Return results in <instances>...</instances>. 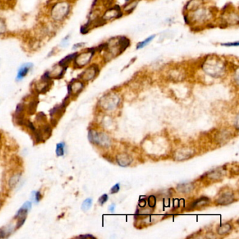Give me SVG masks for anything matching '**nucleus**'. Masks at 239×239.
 <instances>
[{"label":"nucleus","mask_w":239,"mask_h":239,"mask_svg":"<svg viewBox=\"0 0 239 239\" xmlns=\"http://www.w3.org/2000/svg\"><path fill=\"white\" fill-rule=\"evenodd\" d=\"M203 69L207 75L213 77H219L224 72L225 67L222 61L217 58H209L204 62Z\"/></svg>","instance_id":"f257e3e1"},{"label":"nucleus","mask_w":239,"mask_h":239,"mask_svg":"<svg viewBox=\"0 0 239 239\" xmlns=\"http://www.w3.org/2000/svg\"><path fill=\"white\" fill-rule=\"evenodd\" d=\"M70 4L67 1H59L53 4L51 8V16L53 21H62L68 17L70 12Z\"/></svg>","instance_id":"f03ea898"},{"label":"nucleus","mask_w":239,"mask_h":239,"mask_svg":"<svg viewBox=\"0 0 239 239\" xmlns=\"http://www.w3.org/2000/svg\"><path fill=\"white\" fill-rule=\"evenodd\" d=\"M88 137L91 142L100 146L107 147L111 144L110 138L105 133H98L93 130H91L88 132Z\"/></svg>","instance_id":"7ed1b4c3"},{"label":"nucleus","mask_w":239,"mask_h":239,"mask_svg":"<svg viewBox=\"0 0 239 239\" xmlns=\"http://www.w3.org/2000/svg\"><path fill=\"white\" fill-rule=\"evenodd\" d=\"M93 54H94V51H91V49L86 51H83L79 54L77 53L73 60L75 68L80 69L87 65L92 59Z\"/></svg>","instance_id":"20e7f679"},{"label":"nucleus","mask_w":239,"mask_h":239,"mask_svg":"<svg viewBox=\"0 0 239 239\" xmlns=\"http://www.w3.org/2000/svg\"><path fill=\"white\" fill-rule=\"evenodd\" d=\"M119 99L117 97V95L115 94H108L101 98L100 105L104 109L109 110V109L115 108L119 103Z\"/></svg>","instance_id":"39448f33"},{"label":"nucleus","mask_w":239,"mask_h":239,"mask_svg":"<svg viewBox=\"0 0 239 239\" xmlns=\"http://www.w3.org/2000/svg\"><path fill=\"white\" fill-rule=\"evenodd\" d=\"M84 87V84L81 81L77 79H73L68 86V95L70 97L71 95H78L83 90Z\"/></svg>","instance_id":"423d86ee"},{"label":"nucleus","mask_w":239,"mask_h":239,"mask_svg":"<svg viewBox=\"0 0 239 239\" xmlns=\"http://www.w3.org/2000/svg\"><path fill=\"white\" fill-rule=\"evenodd\" d=\"M98 72V68L95 65H93L86 68V70L80 75L79 77L80 79L84 81H88L92 80L93 79H94L96 77V75H97Z\"/></svg>","instance_id":"0eeeda50"},{"label":"nucleus","mask_w":239,"mask_h":239,"mask_svg":"<svg viewBox=\"0 0 239 239\" xmlns=\"http://www.w3.org/2000/svg\"><path fill=\"white\" fill-rule=\"evenodd\" d=\"M32 207V203L30 201H27L24 203L21 208L17 211L16 214L14 217L15 220L17 221H22V222H25L27 215H28V212L30 211Z\"/></svg>","instance_id":"6e6552de"},{"label":"nucleus","mask_w":239,"mask_h":239,"mask_svg":"<svg viewBox=\"0 0 239 239\" xmlns=\"http://www.w3.org/2000/svg\"><path fill=\"white\" fill-rule=\"evenodd\" d=\"M234 196L231 191H226L222 193L217 199V203L219 205H228L234 201Z\"/></svg>","instance_id":"1a4fd4ad"},{"label":"nucleus","mask_w":239,"mask_h":239,"mask_svg":"<svg viewBox=\"0 0 239 239\" xmlns=\"http://www.w3.org/2000/svg\"><path fill=\"white\" fill-rule=\"evenodd\" d=\"M122 15L121 12L120 8L118 6H116V7H113L109 8V10L107 11L105 13L102 18L105 21H109V20H112L115 18L120 17Z\"/></svg>","instance_id":"9d476101"},{"label":"nucleus","mask_w":239,"mask_h":239,"mask_svg":"<svg viewBox=\"0 0 239 239\" xmlns=\"http://www.w3.org/2000/svg\"><path fill=\"white\" fill-rule=\"evenodd\" d=\"M65 69V68L60 65L58 63V65H55L52 70L50 72H47V73L51 79H52V78H53V79H60L63 76Z\"/></svg>","instance_id":"9b49d317"},{"label":"nucleus","mask_w":239,"mask_h":239,"mask_svg":"<svg viewBox=\"0 0 239 239\" xmlns=\"http://www.w3.org/2000/svg\"><path fill=\"white\" fill-rule=\"evenodd\" d=\"M33 64L31 62H27V63L23 64L21 68H19L18 71L16 80L17 81H21L23 79L24 77H25L28 75V72L31 70V69L32 68Z\"/></svg>","instance_id":"f8f14e48"},{"label":"nucleus","mask_w":239,"mask_h":239,"mask_svg":"<svg viewBox=\"0 0 239 239\" xmlns=\"http://www.w3.org/2000/svg\"><path fill=\"white\" fill-rule=\"evenodd\" d=\"M65 109L66 107L62 104L60 105L55 106L54 108L50 110L51 117L54 118L55 119L58 121L62 117V116L63 115L65 111Z\"/></svg>","instance_id":"ddd939ff"},{"label":"nucleus","mask_w":239,"mask_h":239,"mask_svg":"<svg viewBox=\"0 0 239 239\" xmlns=\"http://www.w3.org/2000/svg\"><path fill=\"white\" fill-rule=\"evenodd\" d=\"M117 160L119 166L122 167H126L129 166L133 161V158H132L131 156L126 153H122L117 155Z\"/></svg>","instance_id":"4468645a"},{"label":"nucleus","mask_w":239,"mask_h":239,"mask_svg":"<svg viewBox=\"0 0 239 239\" xmlns=\"http://www.w3.org/2000/svg\"><path fill=\"white\" fill-rule=\"evenodd\" d=\"M194 189V185L191 183H183L178 186V191L182 193H189Z\"/></svg>","instance_id":"2eb2a0df"},{"label":"nucleus","mask_w":239,"mask_h":239,"mask_svg":"<svg viewBox=\"0 0 239 239\" xmlns=\"http://www.w3.org/2000/svg\"><path fill=\"white\" fill-rule=\"evenodd\" d=\"M38 102H39V101L35 99L31 100V101L29 102L28 108H26V109L28 110V113L29 115H32L35 113V111L37 110Z\"/></svg>","instance_id":"dca6fc26"},{"label":"nucleus","mask_w":239,"mask_h":239,"mask_svg":"<svg viewBox=\"0 0 239 239\" xmlns=\"http://www.w3.org/2000/svg\"><path fill=\"white\" fill-rule=\"evenodd\" d=\"M224 172V171H223V170L218 168L215 170V171H213L212 172H210V173L207 174V176H208V178H211V179H219V178H221L222 177Z\"/></svg>","instance_id":"f3484780"},{"label":"nucleus","mask_w":239,"mask_h":239,"mask_svg":"<svg viewBox=\"0 0 239 239\" xmlns=\"http://www.w3.org/2000/svg\"><path fill=\"white\" fill-rule=\"evenodd\" d=\"M231 230V225L228 224V223H225V224L220 225V226L218 227L217 233L220 234V235H224V234H227V233H229Z\"/></svg>","instance_id":"a211bd4d"},{"label":"nucleus","mask_w":239,"mask_h":239,"mask_svg":"<svg viewBox=\"0 0 239 239\" xmlns=\"http://www.w3.org/2000/svg\"><path fill=\"white\" fill-rule=\"evenodd\" d=\"M201 3V0H191L187 6V9L189 11L196 10V8L199 7Z\"/></svg>","instance_id":"6ab92c4d"},{"label":"nucleus","mask_w":239,"mask_h":239,"mask_svg":"<svg viewBox=\"0 0 239 239\" xmlns=\"http://www.w3.org/2000/svg\"><path fill=\"white\" fill-rule=\"evenodd\" d=\"M155 37H156L155 35H151L150 37H147L146 39L144 40V41L140 42V43L138 44V45H137V49H140V48H144V46H146L147 45V44L150 43V42L152 41L154 39Z\"/></svg>","instance_id":"aec40b11"},{"label":"nucleus","mask_w":239,"mask_h":239,"mask_svg":"<svg viewBox=\"0 0 239 239\" xmlns=\"http://www.w3.org/2000/svg\"><path fill=\"white\" fill-rule=\"evenodd\" d=\"M55 153L58 156H62L64 155L65 153V143L61 142L58 143L56 145V149H55Z\"/></svg>","instance_id":"412c9836"},{"label":"nucleus","mask_w":239,"mask_h":239,"mask_svg":"<svg viewBox=\"0 0 239 239\" xmlns=\"http://www.w3.org/2000/svg\"><path fill=\"white\" fill-rule=\"evenodd\" d=\"M209 202V199L206 197L201 198L199 199H198L195 203H194V204L192 205V207H197V206H202V205H206L207 203Z\"/></svg>","instance_id":"4be33fe9"},{"label":"nucleus","mask_w":239,"mask_h":239,"mask_svg":"<svg viewBox=\"0 0 239 239\" xmlns=\"http://www.w3.org/2000/svg\"><path fill=\"white\" fill-rule=\"evenodd\" d=\"M7 31V27H6V22L4 19L0 17V36L4 35Z\"/></svg>","instance_id":"5701e85b"},{"label":"nucleus","mask_w":239,"mask_h":239,"mask_svg":"<svg viewBox=\"0 0 239 239\" xmlns=\"http://www.w3.org/2000/svg\"><path fill=\"white\" fill-rule=\"evenodd\" d=\"M91 205H92V199H91V198H87V199L85 200L83 203H82L81 209L83 210L84 211H88V210L90 209Z\"/></svg>","instance_id":"b1692460"},{"label":"nucleus","mask_w":239,"mask_h":239,"mask_svg":"<svg viewBox=\"0 0 239 239\" xmlns=\"http://www.w3.org/2000/svg\"><path fill=\"white\" fill-rule=\"evenodd\" d=\"M36 121L37 123H44L46 124V115L44 112H39L38 113L36 116Z\"/></svg>","instance_id":"393cba45"},{"label":"nucleus","mask_w":239,"mask_h":239,"mask_svg":"<svg viewBox=\"0 0 239 239\" xmlns=\"http://www.w3.org/2000/svg\"><path fill=\"white\" fill-rule=\"evenodd\" d=\"M20 177H21V175H19V174H16V175L12 176L9 180V183H8L11 187L13 188V187H14L15 185H16L18 182L20 180Z\"/></svg>","instance_id":"a878e982"},{"label":"nucleus","mask_w":239,"mask_h":239,"mask_svg":"<svg viewBox=\"0 0 239 239\" xmlns=\"http://www.w3.org/2000/svg\"><path fill=\"white\" fill-rule=\"evenodd\" d=\"M32 198L34 202L38 203L41 199V194L40 191H33L32 194Z\"/></svg>","instance_id":"bb28decb"},{"label":"nucleus","mask_w":239,"mask_h":239,"mask_svg":"<svg viewBox=\"0 0 239 239\" xmlns=\"http://www.w3.org/2000/svg\"><path fill=\"white\" fill-rule=\"evenodd\" d=\"M137 4H138V1H133L132 2H130V3L128 4V5L126 6L127 7L125 8V10H126V12L131 13V12H133L134 8L136 7Z\"/></svg>","instance_id":"cd10ccee"},{"label":"nucleus","mask_w":239,"mask_h":239,"mask_svg":"<svg viewBox=\"0 0 239 239\" xmlns=\"http://www.w3.org/2000/svg\"><path fill=\"white\" fill-rule=\"evenodd\" d=\"M156 198L154 196L151 195L148 198V204L150 207H154L156 205Z\"/></svg>","instance_id":"c85d7f7f"},{"label":"nucleus","mask_w":239,"mask_h":239,"mask_svg":"<svg viewBox=\"0 0 239 239\" xmlns=\"http://www.w3.org/2000/svg\"><path fill=\"white\" fill-rule=\"evenodd\" d=\"M108 199V196L107 194H103V195L101 196L98 200V202L100 203V205H103L105 203L107 202V201Z\"/></svg>","instance_id":"c756f323"},{"label":"nucleus","mask_w":239,"mask_h":239,"mask_svg":"<svg viewBox=\"0 0 239 239\" xmlns=\"http://www.w3.org/2000/svg\"><path fill=\"white\" fill-rule=\"evenodd\" d=\"M119 189H120V187H119V184H115V186H114L111 189V194H115V193H117L118 191H119Z\"/></svg>","instance_id":"7c9ffc66"},{"label":"nucleus","mask_w":239,"mask_h":239,"mask_svg":"<svg viewBox=\"0 0 239 239\" xmlns=\"http://www.w3.org/2000/svg\"><path fill=\"white\" fill-rule=\"evenodd\" d=\"M222 46H238V42L236 41L235 43H227V44H222Z\"/></svg>","instance_id":"2f4dec72"},{"label":"nucleus","mask_w":239,"mask_h":239,"mask_svg":"<svg viewBox=\"0 0 239 239\" xmlns=\"http://www.w3.org/2000/svg\"><path fill=\"white\" fill-rule=\"evenodd\" d=\"M69 41V36H67L65 39H63V40L62 41V45H63L62 46H65V45H67Z\"/></svg>","instance_id":"473e14b6"},{"label":"nucleus","mask_w":239,"mask_h":239,"mask_svg":"<svg viewBox=\"0 0 239 239\" xmlns=\"http://www.w3.org/2000/svg\"><path fill=\"white\" fill-rule=\"evenodd\" d=\"M83 45H84V44H81V43L75 44V45L73 46L72 49H73V50H75V49H77L78 48H80V47H81V46H83Z\"/></svg>","instance_id":"72a5a7b5"},{"label":"nucleus","mask_w":239,"mask_h":239,"mask_svg":"<svg viewBox=\"0 0 239 239\" xmlns=\"http://www.w3.org/2000/svg\"><path fill=\"white\" fill-rule=\"evenodd\" d=\"M79 238H95V237L92 235H90V234H87V235H81L79 236Z\"/></svg>","instance_id":"f704fd0d"},{"label":"nucleus","mask_w":239,"mask_h":239,"mask_svg":"<svg viewBox=\"0 0 239 239\" xmlns=\"http://www.w3.org/2000/svg\"><path fill=\"white\" fill-rule=\"evenodd\" d=\"M145 204H146V203H145V201L144 200H140V202H139V205L141 207H143L145 206Z\"/></svg>","instance_id":"c9c22d12"},{"label":"nucleus","mask_w":239,"mask_h":239,"mask_svg":"<svg viewBox=\"0 0 239 239\" xmlns=\"http://www.w3.org/2000/svg\"><path fill=\"white\" fill-rule=\"evenodd\" d=\"M115 205H110V207H109V210L110 211H111V212H113L114 211H115Z\"/></svg>","instance_id":"e433bc0d"},{"label":"nucleus","mask_w":239,"mask_h":239,"mask_svg":"<svg viewBox=\"0 0 239 239\" xmlns=\"http://www.w3.org/2000/svg\"><path fill=\"white\" fill-rule=\"evenodd\" d=\"M125 1H126V2H129L131 1V0H125Z\"/></svg>","instance_id":"4c0bfd02"},{"label":"nucleus","mask_w":239,"mask_h":239,"mask_svg":"<svg viewBox=\"0 0 239 239\" xmlns=\"http://www.w3.org/2000/svg\"><path fill=\"white\" fill-rule=\"evenodd\" d=\"M2 207V203H0V207Z\"/></svg>","instance_id":"58836bf2"}]
</instances>
